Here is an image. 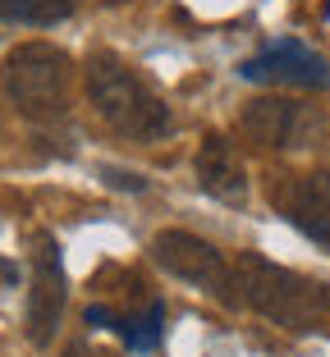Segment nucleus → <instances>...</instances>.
<instances>
[{
  "instance_id": "6e6552de",
  "label": "nucleus",
  "mask_w": 330,
  "mask_h": 357,
  "mask_svg": "<svg viewBox=\"0 0 330 357\" xmlns=\"http://www.w3.org/2000/svg\"><path fill=\"white\" fill-rule=\"evenodd\" d=\"M239 74L248 83H280V87H326L330 83V69L321 55H312L308 46L299 42H280L271 51H262L257 60H248Z\"/></svg>"
},
{
  "instance_id": "7ed1b4c3",
  "label": "nucleus",
  "mask_w": 330,
  "mask_h": 357,
  "mask_svg": "<svg viewBox=\"0 0 330 357\" xmlns=\"http://www.w3.org/2000/svg\"><path fill=\"white\" fill-rule=\"evenodd\" d=\"M5 92L28 119H51L64 110L69 96V55L51 42H23L0 64Z\"/></svg>"
},
{
  "instance_id": "39448f33",
  "label": "nucleus",
  "mask_w": 330,
  "mask_h": 357,
  "mask_svg": "<svg viewBox=\"0 0 330 357\" xmlns=\"http://www.w3.org/2000/svg\"><path fill=\"white\" fill-rule=\"evenodd\" d=\"M64 266L60 248L51 234H37V252H32V294H28V339L46 348L55 339V326L64 316Z\"/></svg>"
},
{
  "instance_id": "f8f14e48",
  "label": "nucleus",
  "mask_w": 330,
  "mask_h": 357,
  "mask_svg": "<svg viewBox=\"0 0 330 357\" xmlns=\"http://www.w3.org/2000/svg\"><path fill=\"white\" fill-rule=\"evenodd\" d=\"M64 357H92V353H87V344H69V348H64Z\"/></svg>"
},
{
  "instance_id": "423d86ee",
  "label": "nucleus",
  "mask_w": 330,
  "mask_h": 357,
  "mask_svg": "<svg viewBox=\"0 0 330 357\" xmlns=\"http://www.w3.org/2000/svg\"><path fill=\"white\" fill-rule=\"evenodd\" d=\"M239 128H243L253 142H262V147H308L312 137H317L321 119L299 101L257 96V101H248L243 115H239Z\"/></svg>"
},
{
  "instance_id": "f257e3e1",
  "label": "nucleus",
  "mask_w": 330,
  "mask_h": 357,
  "mask_svg": "<svg viewBox=\"0 0 330 357\" xmlns=\"http://www.w3.org/2000/svg\"><path fill=\"white\" fill-rule=\"evenodd\" d=\"M234 284H239V303H248L253 312H262L276 326L308 330L317 321H326V312H330L326 284H312V280H303V275L285 271V266L267 261V257H257V252L239 257Z\"/></svg>"
},
{
  "instance_id": "f03ea898",
  "label": "nucleus",
  "mask_w": 330,
  "mask_h": 357,
  "mask_svg": "<svg viewBox=\"0 0 330 357\" xmlns=\"http://www.w3.org/2000/svg\"><path fill=\"white\" fill-rule=\"evenodd\" d=\"M87 101H92L96 119L106 128H115L124 137H138V142L165 137L174 124L170 110L160 105V96L147 83H138L115 55H96L87 64Z\"/></svg>"
},
{
  "instance_id": "9d476101",
  "label": "nucleus",
  "mask_w": 330,
  "mask_h": 357,
  "mask_svg": "<svg viewBox=\"0 0 330 357\" xmlns=\"http://www.w3.org/2000/svg\"><path fill=\"white\" fill-rule=\"evenodd\" d=\"M78 0H0V23H60L74 14Z\"/></svg>"
},
{
  "instance_id": "1a4fd4ad",
  "label": "nucleus",
  "mask_w": 330,
  "mask_h": 357,
  "mask_svg": "<svg viewBox=\"0 0 330 357\" xmlns=\"http://www.w3.org/2000/svg\"><path fill=\"white\" fill-rule=\"evenodd\" d=\"M197 178H202V188L211 192L216 202H230V206L248 202V174H243V165H239L234 147H230L220 133L202 137V147H197Z\"/></svg>"
},
{
  "instance_id": "9b49d317",
  "label": "nucleus",
  "mask_w": 330,
  "mask_h": 357,
  "mask_svg": "<svg viewBox=\"0 0 330 357\" xmlns=\"http://www.w3.org/2000/svg\"><path fill=\"white\" fill-rule=\"evenodd\" d=\"M160 303H151L142 316H133V321H119V335L128 339V348H138V353H151V348L160 344Z\"/></svg>"
},
{
  "instance_id": "0eeeda50",
  "label": "nucleus",
  "mask_w": 330,
  "mask_h": 357,
  "mask_svg": "<svg viewBox=\"0 0 330 357\" xmlns=\"http://www.w3.org/2000/svg\"><path fill=\"white\" fill-rule=\"evenodd\" d=\"M276 202H280V211L289 215L294 229L308 234L312 243H321L330 252V169L289 178L285 188L276 192Z\"/></svg>"
},
{
  "instance_id": "20e7f679",
  "label": "nucleus",
  "mask_w": 330,
  "mask_h": 357,
  "mask_svg": "<svg viewBox=\"0 0 330 357\" xmlns=\"http://www.w3.org/2000/svg\"><path fill=\"white\" fill-rule=\"evenodd\" d=\"M151 257H156L174 280L197 284L202 294H216L220 303H239V284H234V266L220 257V248L188 229H160L151 238Z\"/></svg>"
}]
</instances>
